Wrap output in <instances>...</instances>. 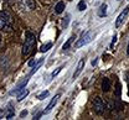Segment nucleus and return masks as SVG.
I'll use <instances>...</instances> for the list:
<instances>
[{
  "instance_id": "obj_1",
  "label": "nucleus",
  "mask_w": 129,
  "mask_h": 120,
  "mask_svg": "<svg viewBox=\"0 0 129 120\" xmlns=\"http://www.w3.org/2000/svg\"><path fill=\"white\" fill-rule=\"evenodd\" d=\"M35 41H36L35 35L32 32H30V31H26V34H25V42H24V46H22V56H27L31 52V50L35 46Z\"/></svg>"
},
{
  "instance_id": "obj_2",
  "label": "nucleus",
  "mask_w": 129,
  "mask_h": 120,
  "mask_svg": "<svg viewBox=\"0 0 129 120\" xmlns=\"http://www.w3.org/2000/svg\"><path fill=\"white\" fill-rule=\"evenodd\" d=\"M94 36L96 34L93 32V31H87V32H83L82 36H81V38H78V41L76 42V45H75V47L76 48H80L82 46H84V45H88L93 38H94Z\"/></svg>"
},
{
  "instance_id": "obj_3",
  "label": "nucleus",
  "mask_w": 129,
  "mask_h": 120,
  "mask_svg": "<svg viewBox=\"0 0 129 120\" xmlns=\"http://www.w3.org/2000/svg\"><path fill=\"white\" fill-rule=\"evenodd\" d=\"M92 108H93V111L96 113L97 115H102V114L104 113L106 105H104L103 100H102L99 97H96V98L92 100Z\"/></svg>"
},
{
  "instance_id": "obj_4",
  "label": "nucleus",
  "mask_w": 129,
  "mask_h": 120,
  "mask_svg": "<svg viewBox=\"0 0 129 120\" xmlns=\"http://www.w3.org/2000/svg\"><path fill=\"white\" fill-rule=\"evenodd\" d=\"M129 14V6H127L120 14H119V16L117 17V20H115V27H119L124 21H125V19H127V16H128Z\"/></svg>"
},
{
  "instance_id": "obj_5",
  "label": "nucleus",
  "mask_w": 129,
  "mask_h": 120,
  "mask_svg": "<svg viewBox=\"0 0 129 120\" xmlns=\"http://www.w3.org/2000/svg\"><path fill=\"white\" fill-rule=\"evenodd\" d=\"M60 98H61V94H56V95L51 99V102L48 103V105L46 106V109L44 110V114H48V113H50V111L55 108V105H56V103L58 102V99H60Z\"/></svg>"
},
{
  "instance_id": "obj_6",
  "label": "nucleus",
  "mask_w": 129,
  "mask_h": 120,
  "mask_svg": "<svg viewBox=\"0 0 129 120\" xmlns=\"http://www.w3.org/2000/svg\"><path fill=\"white\" fill-rule=\"evenodd\" d=\"M15 114V110L13 108V104H9L6 109H4V118L5 119H13Z\"/></svg>"
},
{
  "instance_id": "obj_7",
  "label": "nucleus",
  "mask_w": 129,
  "mask_h": 120,
  "mask_svg": "<svg viewBox=\"0 0 129 120\" xmlns=\"http://www.w3.org/2000/svg\"><path fill=\"white\" fill-rule=\"evenodd\" d=\"M83 68H84V59L83 58H81L80 62H78V65H77V67H76V71H75V73H73V79H76L78 76L81 74V72L83 71Z\"/></svg>"
},
{
  "instance_id": "obj_8",
  "label": "nucleus",
  "mask_w": 129,
  "mask_h": 120,
  "mask_svg": "<svg viewBox=\"0 0 129 120\" xmlns=\"http://www.w3.org/2000/svg\"><path fill=\"white\" fill-rule=\"evenodd\" d=\"M10 22H11V21L0 17V30H5V31L8 30V31H10V30H11V25H10Z\"/></svg>"
},
{
  "instance_id": "obj_9",
  "label": "nucleus",
  "mask_w": 129,
  "mask_h": 120,
  "mask_svg": "<svg viewBox=\"0 0 129 120\" xmlns=\"http://www.w3.org/2000/svg\"><path fill=\"white\" fill-rule=\"evenodd\" d=\"M107 4L104 3V4H102L99 8H98V10H97V15L99 17H106V15H107Z\"/></svg>"
},
{
  "instance_id": "obj_10",
  "label": "nucleus",
  "mask_w": 129,
  "mask_h": 120,
  "mask_svg": "<svg viewBox=\"0 0 129 120\" xmlns=\"http://www.w3.org/2000/svg\"><path fill=\"white\" fill-rule=\"evenodd\" d=\"M75 40H76V36H75V35H72V36H71V37H70V38H68V40L63 43L62 50H64V51H66V50H68V48L71 47V45L73 43V41H75Z\"/></svg>"
},
{
  "instance_id": "obj_11",
  "label": "nucleus",
  "mask_w": 129,
  "mask_h": 120,
  "mask_svg": "<svg viewBox=\"0 0 129 120\" xmlns=\"http://www.w3.org/2000/svg\"><path fill=\"white\" fill-rule=\"evenodd\" d=\"M109 89H111V81H109V78H104L102 81V90L108 92Z\"/></svg>"
},
{
  "instance_id": "obj_12",
  "label": "nucleus",
  "mask_w": 129,
  "mask_h": 120,
  "mask_svg": "<svg viewBox=\"0 0 129 120\" xmlns=\"http://www.w3.org/2000/svg\"><path fill=\"white\" fill-rule=\"evenodd\" d=\"M64 10V3L63 1H58L55 6V13L56 14H62Z\"/></svg>"
},
{
  "instance_id": "obj_13",
  "label": "nucleus",
  "mask_w": 129,
  "mask_h": 120,
  "mask_svg": "<svg viewBox=\"0 0 129 120\" xmlns=\"http://www.w3.org/2000/svg\"><path fill=\"white\" fill-rule=\"evenodd\" d=\"M27 95H29V90H27V89H26V90H25V89H22V90H21V93L17 95V102L24 100V99H25Z\"/></svg>"
},
{
  "instance_id": "obj_14",
  "label": "nucleus",
  "mask_w": 129,
  "mask_h": 120,
  "mask_svg": "<svg viewBox=\"0 0 129 120\" xmlns=\"http://www.w3.org/2000/svg\"><path fill=\"white\" fill-rule=\"evenodd\" d=\"M48 94H50V93H48V90H44V92H41L40 94H37V97H36V98H37L39 100H44V99H46V98L48 97Z\"/></svg>"
},
{
  "instance_id": "obj_15",
  "label": "nucleus",
  "mask_w": 129,
  "mask_h": 120,
  "mask_svg": "<svg viewBox=\"0 0 129 120\" xmlns=\"http://www.w3.org/2000/svg\"><path fill=\"white\" fill-rule=\"evenodd\" d=\"M24 3H25V5H26V6H27L30 10H35L36 5H35L34 0H24Z\"/></svg>"
},
{
  "instance_id": "obj_16",
  "label": "nucleus",
  "mask_w": 129,
  "mask_h": 120,
  "mask_svg": "<svg viewBox=\"0 0 129 120\" xmlns=\"http://www.w3.org/2000/svg\"><path fill=\"white\" fill-rule=\"evenodd\" d=\"M42 63H44V58H41V59H39V62H37V65H36V66H35V67H34V68L31 69V72H30V76H32V74H34V73H35V72H36L37 69L40 68Z\"/></svg>"
},
{
  "instance_id": "obj_17",
  "label": "nucleus",
  "mask_w": 129,
  "mask_h": 120,
  "mask_svg": "<svg viewBox=\"0 0 129 120\" xmlns=\"http://www.w3.org/2000/svg\"><path fill=\"white\" fill-rule=\"evenodd\" d=\"M29 79H30V74H29V76H26V77H25V78H24V79H22V81H21V82H20L16 87H19V88H24V87L26 86V83L29 82Z\"/></svg>"
},
{
  "instance_id": "obj_18",
  "label": "nucleus",
  "mask_w": 129,
  "mask_h": 120,
  "mask_svg": "<svg viewBox=\"0 0 129 120\" xmlns=\"http://www.w3.org/2000/svg\"><path fill=\"white\" fill-rule=\"evenodd\" d=\"M77 9H78L80 11H83V10H86V9H87V4H86V1H84V0H81L80 3H78Z\"/></svg>"
},
{
  "instance_id": "obj_19",
  "label": "nucleus",
  "mask_w": 129,
  "mask_h": 120,
  "mask_svg": "<svg viewBox=\"0 0 129 120\" xmlns=\"http://www.w3.org/2000/svg\"><path fill=\"white\" fill-rule=\"evenodd\" d=\"M51 47H52V43H51V42H48V43H46V45L41 46L40 51H41V52H46V51H48V50H50Z\"/></svg>"
},
{
  "instance_id": "obj_20",
  "label": "nucleus",
  "mask_w": 129,
  "mask_h": 120,
  "mask_svg": "<svg viewBox=\"0 0 129 120\" xmlns=\"http://www.w3.org/2000/svg\"><path fill=\"white\" fill-rule=\"evenodd\" d=\"M62 68H63V66H61V67H58L57 69H55V71L52 72V74H51V78H55V77H56V76H57V74H58L61 71H62Z\"/></svg>"
},
{
  "instance_id": "obj_21",
  "label": "nucleus",
  "mask_w": 129,
  "mask_h": 120,
  "mask_svg": "<svg viewBox=\"0 0 129 120\" xmlns=\"http://www.w3.org/2000/svg\"><path fill=\"white\" fill-rule=\"evenodd\" d=\"M117 41V35H114L113 36V40H112V43H111V48H113V46H114V42Z\"/></svg>"
},
{
  "instance_id": "obj_22",
  "label": "nucleus",
  "mask_w": 129,
  "mask_h": 120,
  "mask_svg": "<svg viewBox=\"0 0 129 120\" xmlns=\"http://www.w3.org/2000/svg\"><path fill=\"white\" fill-rule=\"evenodd\" d=\"M26 114H27V110H22V111H21V114H20V118H22V116H25Z\"/></svg>"
},
{
  "instance_id": "obj_23",
  "label": "nucleus",
  "mask_w": 129,
  "mask_h": 120,
  "mask_svg": "<svg viewBox=\"0 0 129 120\" xmlns=\"http://www.w3.org/2000/svg\"><path fill=\"white\" fill-rule=\"evenodd\" d=\"M3 118H4V109L0 108V119H3Z\"/></svg>"
},
{
  "instance_id": "obj_24",
  "label": "nucleus",
  "mask_w": 129,
  "mask_h": 120,
  "mask_svg": "<svg viewBox=\"0 0 129 120\" xmlns=\"http://www.w3.org/2000/svg\"><path fill=\"white\" fill-rule=\"evenodd\" d=\"M40 115H41V114H37V115H35L32 119H40Z\"/></svg>"
},
{
  "instance_id": "obj_25",
  "label": "nucleus",
  "mask_w": 129,
  "mask_h": 120,
  "mask_svg": "<svg viewBox=\"0 0 129 120\" xmlns=\"http://www.w3.org/2000/svg\"><path fill=\"white\" fill-rule=\"evenodd\" d=\"M127 52H128V56H129V45H128V48H127Z\"/></svg>"
},
{
  "instance_id": "obj_26",
  "label": "nucleus",
  "mask_w": 129,
  "mask_h": 120,
  "mask_svg": "<svg viewBox=\"0 0 129 120\" xmlns=\"http://www.w3.org/2000/svg\"><path fill=\"white\" fill-rule=\"evenodd\" d=\"M0 41H1V35H0Z\"/></svg>"
},
{
  "instance_id": "obj_27",
  "label": "nucleus",
  "mask_w": 129,
  "mask_h": 120,
  "mask_svg": "<svg viewBox=\"0 0 129 120\" xmlns=\"http://www.w3.org/2000/svg\"><path fill=\"white\" fill-rule=\"evenodd\" d=\"M5 1H9V0H5Z\"/></svg>"
},
{
  "instance_id": "obj_28",
  "label": "nucleus",
  "mask_w": 129,
  "mask_h": 120,
  "mask_svg": "<svg viewBox=\"0 0 129 120\" xmlns=\"http://www.w3.org/2000/svg\"><path fill=\"white\" fill-rule=\"evenodd\" d=\"M128 94H129V92H128Z\"/></svg>"
}]
</instances>
